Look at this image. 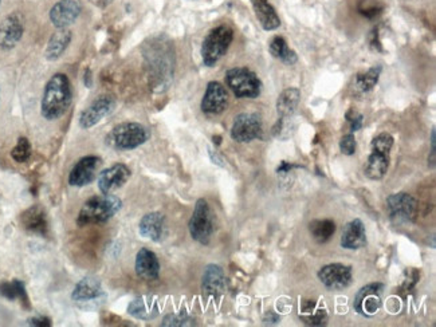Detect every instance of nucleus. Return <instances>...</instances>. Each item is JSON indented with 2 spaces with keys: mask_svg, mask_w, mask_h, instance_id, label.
I'll return each instance as SVG.
<instances>
[{
  "mask_svg": "<svg viewBox=\"0 0 436 327\" xmlns=\"http://www.w3.org/2000/svg\"><path fill=\"white\" fill-rule=\"evenodd\" d=\"M347 121H348L349 125H350V131L353 133V131H357L361 129L364 117H363L360 113L354 111V110H349L348 113H347Z\"/></svg>",
  "mask_w": 436,
  "mask_h": 327,
  "instance_id": "4c0bfd02",
  "label": "nucleus"
},
{
  "mask_svg": "<svg viewBox=\"0 0 436 327\" xmlns=\"http://www.w3.org/2000/svg\"><path fill=\"white\" fill-rule=\"evenodd\" d=\"M318 279L329 290H344L352 284L353 271L350 265L331 263L318 271Z\"/></svg>",
  "mask_w": 436,
  "mask_h": 327,
  "instance_id": "ddd939ff",
  "label": "nucleus"
},
{
  "mask_svg": "<svg viewBox=\"0 0 436 327\" xmlns=\"http://www.w3.org/2000/svg\"><path fill=\"white\" fill-rule=\"evenodd\" d=\"M234 39V31L226 24L212 28L204 38L201 44V58L208 67L217 65L226 55L230 44Z\"/></svg>",
  "mask_w": 436,
  "mask_h": 327,
  "instance_id": "423d86ee",
  "label": "nucleus"
},
{
  "mask_svg": "<svg viewBox=\"0 0 436 327\" xmlns=\"http://www.w3.org/2000/svg\"><path fill=\"white\" fill-rule=\"evenodd\" d=\"M144 58L154 88H167L174 77V46L164 37H154L144 46Z\"/></svg>",
  "mask_w": 436,
  "mask_h": 327,
  "instance_id": "f257e3e1",
  "label": "nucleus"
},
{
  "mask_svg": "<svg viewBox=\"0 0 436 327\" xmlns=\"http://www.w3.org/2000/svg\"><path fill=\"white\" fill-rule=\"evenodd\" d=\"M122 208V201L114 195L102 194L98 196L90 197L82 205L77 223L78 225L102 224L114 218Z\"/></svg>",
  "mask_w": 436,
  "mask_h": 327,
  "instance_id": "7ed1b4c3",
  "label": "nucleus"
},
{
  "mask_svg": "<svg viewBox=\"0 0 436 327\" xmlns=\"http://www.w3.org/2000/svg\"><path fill=\"white\" fill-rule=\"evenodd\" d=\"M269 48H270L271 55H273L274 58L282 61L284 65H294V64L298 61L296 51L291 50V48L287 46V42L284 41L282 37H275V38L270 42Z\"/></svg>",
  "mask_w": 436,
  "mask_h": 327,
  "instance_id": "2f4dec72",
  "label": "nucleus"
},
{
  "mask_svg": "<svg viewBox=\"0 0 436 327\" xmlns=\"http://www.w3.org/2000/svg\"><path fill=\"white\" fill-rule=\"evenodd\" d=\"M435 129H433V131H431V156L428 157V167H430L431 169L435 168Z\"/></svg>",
  "mask_w": 436,
  "mask_h": 327,
  "instance_id": "58836bf2",
  "label": "nucleus"
},
{
  "mask_svg": "<svg viewBox=\"0 0 436 327\" xmlns=\"http://www.w3.org/2000/svg\"><path fill=\"white\" fill-rule=\"evenodd\" d=\"M0 295L7 298V299H10V301L22 299L23 303L28 306V298H27V294H26V288H24V284L21 281L0 283Z\"/></svg>",
  "mask_w": 436,
  "mask_h": 327,
  "instance_id": "473e14b6",
  "label": "nucleus"
},
{
  "mask_svg": "<svg viewBox=\"0 0 436 327\" xmlns=\"http://www.w3.org/2000/svg\"><path fill=\"white\" fill-rule=\"evenodd\" d=\"M384 284L371 283L358 290L354 297V310L363 317H372L377 314L381 307V292Z\"/></svg>",
  "mask_w": 436,
  "mask_h": 327,
  "instance_id": "f8f14e48",
  "label": "nucleus"
},
{
  "mask_svg": "<svg viewBox=\"0 0 436 327\" xmlns=\"http://www.w3.org/2000/svg\"><path fill=\"white\" fill-rule=\"evenodd\" d=\"M301 101V91L298 88H290L284 90L277 101V113L282 120L293 117Z\"/></svg>",
  "mask_w": 436,
  "mask_h": 327,
  "instance_id": "c85d7f7f",
  "label": "nucleus"
},
{
  "mask_svg": "<svg viewBox=\"0 0 436 327\" xmlns=\"http://www.w3.org/2000/svg\"><path fill=\"white\" fill-rule=\"evenodd\" d=\"M104 298L105 292L102 284L100 279L94 277H85L84 279H81L75 284L71 292V299L75 303H80L81 307H87V305L91 303H101Z\"/></svg>",
  "mask_w": 436,
  "mask_h": 327,
  "instance_id": "4468645a",
  "label": "nucleus"
},
{
  "mask_svg": "<svg viewBox=\"0 0 436 327\" xmlns=\"http://www.w3.org/2000/svg\"><path fill=\"white\" fill-rule=\"evenodd\" d=\"M367 244V232L363 221L354 218L349 221L341 236V245L345 250H358Z\"/></svg>",
  "mask_w": 436,
  "mask_h": 327,
  "instance_id": "5701e85b",
  "label": "nucleus"
},
{
  "mask_svg": "<svg viewBox=\"0 0 436 327\" xmlns=\"http://www.w3.org/2000/svg\"><path fill=\"white\" fill-rule=\"evenodd\" d=\"M149 138V131L138 122H122L114 127L105 138L107 145L116 151H133Z\"/></svg>",
  "mask_w": 436,
  "mask_h": 327,
  "instance_id": "20e7f679",
  "label": "nucleus"
},
{
  "mask_svg": "<svg viewBox=\"0 0 436 327\" xmlns=\"http://www.w3.org/2000/svg\"><path fill=\"white\" fill-rule=\"evenodd\" d=\"M71 85L64 73L54 74L44 88L41 111L47 121H55L65 115L71 105Z\"/></svg>",
  "mask_w": 436,
  "mask_h": 327,
  "instance_id": "f03ea898",
  "label": "nucleus"
},
{
  "mask_svg": "<svg viewBox=\"0 0 436 327\" xmlns=\"http://www.w3.org/2000/svg\"><path fill=\"white\" fill-rule=\"evenodd\" d=\"M131 169L125 164H114L98 176V189L101 194H111L127 184Z\"/></svg>",
  "mask_w": 436,
  "mask_h": 327,
  "instance_id": "a211bd4d",
  "label": "nucleus"
},
{
  "mask_svg": "<svg viewBox=\"0 0 436 327\" xmlns=\"http://www.w3.org/2000/svg\"><path fill=\"white\" fill-rule=\"evenodd\" d=\"M73 34L69 28H58L50 38L44 55L48 61H57L65 54L66 48L71 44Z\"/></svg>",
  "mask_w": 436,
  "mask_h": 327,
  "instance_id": "393cba45",
  "label": "nucleus"
},
{
  "mask_svg": "<svg viewBox=\"0 0 436 327\" xmlns=\"http://www.w3.org/2000/svg\"><path fill=\"white\" fill-rule=\"evenodd\" d=\"M356 148H357V142H356V138L352 133H349L341 138L340 149L345 156H353L356 153Z\"/></svg>",
  "mask_w": 436,
  "mask_h": 327,
  "instance_id": "e433bc0d",
  "label": "nucleus"
},
{
  "mask_svg": "<svg viewBox=\"0 0 436 327\" xmlns=\"http://www.w3.org/2000/svg\"><path fill=\"white\" fill-rule=\"evenodd\" d=\"M228 106V93L219 82H210L201 100V110L207 115H217Z\"/></svg>",
  "mask_w": 436,
  "mask_h": 327,
  "instance_id": "f3484780",
  "label": "nucleus"
},
{
  "mask_svg": "<svg viewBox=\"0 0 436 327\" xmlns=\"http://www.w3.org/2000/svg\"><path fill=\"white\" fill-rule=\"evenodd\" d=\"M90 1H94L96 4H98V6H101V7H105L108 3H110L111 0H90Z\"/></svg>",
  "mask_w": 436,
  "mask_h": 327,
  "instance_id": "79ce46f5",
  "label": "nucleus"
},
{
  "mask_svg": "<svg viewBox=\"0 0 436 327\" xmlns=\"http://www.w3.org/2000/svg\"><path fill=\"white\" fill-rule=\"evenodd\" d=\"M28 325L39 327L51 326V321L48 318H46V317H35V318H31L28 321Z\"/></svg>",
  "mask_w": 436,
  "mask_h": 327,
  "instance_id": "ea45409f",
  "label": "nucleus"
},
{
  "mask_svg": "<svg viewBox=\"0 0 436 327\" xmlns=\"http://www.w3.org/2000/svg\"><path fill=\"white\" fill-rule=\"evenodd\" d=\"M134 270L141 279L156 281L160 275V262L153 251L148 248H141L136 255Z\"/></svg>",
  "mask_w": 436,
  "mask_h": 327,
  "instance_id": "aec40b11",
  "label": "nucleus"
},
{
  "mask_svg": "<svg viewBox=\"0 0 436 327\" xmlns=\"http://www.w3.org/2000/svg\"><path fill=\"white\" fill-rule=\"evenodd\" d=\"M31 156V144L26 137H21L11 151V157L17 162H26Z\"/></svg>",
  "mask_w": 436,
  "mask_h": 327,
  "instance_id": "72a5a7b5",
  "label": "nucleus"
},
{
  "mask_svg": "<svg viewBox=\"0 0 436 327\" xmlns=\"http://www.w3.org/2000/svg\"><path fill=\"white\" fill-rule=\"evenodd\" d=\"M24 32V19L19 12L7 15L0 22V48L4 51L12 50L21 42Z\"/></svg>",
  "mask_w": 436,
  "mask_h": 327,
  "instance_id": "dca6fc26",
  "label": "nucleus"
},
{
  "mask_svg": "<svg viewBox=\"0 0 436 327\" xmlns=\"http://www.w3.org/2000/svg\"><path fill=\"white\" fill-rule=\"evenodd\" d=\"M309 231H310L313 239L320 244H324L331 239V236L334 235L336 224L333 220H329V218L313 220L309 224Z\"/></svg>",
  "mask_w": 436,
  "mask_h": 327,
  "instance_id": "c756f323",
  "label": "nucleus"
},
{
  "mask_svg": "<svg viewBox=\"0 0 436 327\" xmlns=\"http://www.w3.org/2000/svg\"><path fill=\"white\" fill-rule=\"evenodd\" d=\"M300 318L309 326H323L327 324V310L313 299H304L300 306Z\"/></svg>",
  "mask_w": 436,
  "mask_h": 327,
  "instance_id": "bb28decb",
  "label": "nucleus"
},
{
  "mask_svg": "<svg viewBox=\"0 0 436 327\" xmlns=\"http://www.w3.org/2000/svg\"><path fill=\"white\" fill-rule=\"evenodd\" d=\"M116 108V98L110 94L97 97L80 115V127L90 129L96 127L101 120L108 117Z\"/></svg>",
  "mask_w": 436,
  "mask_h": 327,
  "instance_id": "9b49d317",
  "label": "nucleus"
},
{
  "mask_svg": "<svg viewBox=\"0 0 436 327\" xmlns=\"http://www.w3.org/2000/svg\"><path fill=\"white\" fill-rule=\"evenodd\" d=\"M393 147V137L390 133H381L373 138L372 152L365 165V176L371 180H381L390 168V153Z\"/></svg>",
  "mask_w": 436,
  "mask_h": 327,
  "instance_id": "39448f33",
  "label": "nucleus"
},
{
  "mask_svg": "<svg viewBox=\"0 0 436 327\" xmlns=\"http://www.w3.org/2000/svg\"><path fill=\"white\" fill-rule=\"evenodd\" d=\"M128 314L141 321H151L158 315V306L152 297H137L128 306Z\"/></svg>",
  "mask_w": 436,
  "mask_h": 327,
  "instance_id": "a878e982",
  "label": "nucleus"
},
{
  "mask_svg": "<svg viewBox=\"0 0 436 327\" xmlns=\"http://www.w3.org/2000/svg\"><path fill=\"white\" fill-rule=\"evenodd\" d=\"M192 319L190 315L185 312H179V314H168L164 319L161 326H192Z\"/></svg>",
  "mask_w": 436,
  "mask_h": 327,
  "instance_id": "f704fd0d",
  "label": "nucleus"
},
{
  "mask_svg": "<svg viewBox=\"0 0 436 327\" xmlns=\"http://www.w3.org/2000/svg\"><path fill=\"white\" fill-rule=\"evenodd\" d=\"M380 74H381V66L372 67V68H370V70L365 71V73L357 74V75L354 77V80H353V86H352V88H353L356 93H360V94H364V93L371 91L372 88L376 86Z\"/></svg>",
  "mask_w": 436,
  "mask_h": 327,
  "instance_id": "7c9ffc66",
  "label": "nucleus"
},
{
  "mask_svg": "<svg viewBox=\"0 0 436 327\" xmlns=\"http://www.w3.org/2000/svg\"><path fill=\"white\" fill-rule=\"evenodd\" d=\"M81 15V6L77 0H60L50 10V21L57 28H67Z\"/></svg>",
  "mask_w": 436,
  "mask_h": 327,
  "instance_id": "6ab92c4d",
  "label": "nucleus"
},
{
  "mask_svg": "<svg viewBox=\"0 0 436 327\" xmlns=\"http://www.w3.org/2000/svg\"><path fill=\"white\" fill-rule=\"evenodd\" d=\"M251 4L263 30L273 31L281 26V19L275 8L269 3V0H251Z\"/></svg>",
  "mask_w": 436,
  "mask_h": 327,
  "instance_id": "b1692460",
  "label": "nucleus"
},
{
  "mask_svg": "<svg viewBox=\"0 0 436 327\" xmlns=\"http://www.w3.org/2000/svg\"><path fill=\"white\" fill-rule=\"evenodd\" d=\"M226 84L237 98H257L262 91L261 80L246 67L230 68L226 74Z\"/></svg>",
  "mask_w": 436,
  "mask_h": 327,
  "instance_id": "0eeeda50",
  "label": "nucleus"
},
{
  "mask_svg": "<svg viewBox=\"0 0 436 327\" xmlns=\"http://www.w3.org/2000/svg\"><path fill=\"white\" fill-rule=\"evenodd\" d=\"M263 127L261 117L255 113H242L231 128V137L237 142H251L262 138Z\"/></svg>",
  "mask_w": 436,
  "mask_h": 327,
  "instance_id": "9d476101",
  "label": "nucleus"
},
{
  "mask_svg": "<svg viewBox=\"0 0 436 327\" xmlns=\"http://www.w3.org/2000/svg\"><path fill=\"white\" fill-rule=\"evenodd\" d=\"M294 168H301V165H297V164H291V162H287V161H282L281 165L277 168V174L282 175V174H287V172H291Z\"/></svg>",
  "mask_w": 436,
  "mask_h": 327,
  "instance_id": "a19ab883",
  "label": "nucleus"
},
{
  "mask_svg": "<svg viewBox=\"0 0 436 327\" xmlns=\"http://www.w3.org/2000/svg\"><path fill=\"white\" fill-rule=\"evenodd\" d=\"M188 230L192 239L207 245L214 234V218L211 208L206 198H199L195 204L194 214L190 218Z\"/></svg>",
  "mask_w": 436,
  "mask_h": 327,
  "instance_id": "6e6552de",
  "label": "nucleus"
},
{
  "mask_svg": "<svg viewBox=\"0 0 436 327\" xmlns=\"http://www.w3.org/2000/svg\"><path fill=\"white\" fill-rule=\"evenodd\" d=\"M201 288L206 294L219 297L226 291V277L218 264H208L201 278Z\"/></svg>",
  "mask_w": 436,
  "mask_h": 327,
  "instance_id": "4be33fe9",
  "label": "nucleus"
},
{
  "mask_svg": "<svg viewBox=\"0 0 436 327\" xmlns=\"http://www.w3.org/2000/svg\"><path fill=\"white\" fill-rule=\"evenodd\" d=\"M100 165L101 158L97 156H87L80 158L69 175V184L77 188H82L91 184L97 177Z\"/></svg>",
  "mask_w": 436,
  "mask_h": 327,
  "instance_id": "2eb2a0df",
  "label": "nucleus"
},
{
  "mask_svg": "<svg viewBox=\"0 0 436 327\" xmlns=\"http://www.w3.org/2000/svg\"><path fill=\"white\" fill-rule=\"evenodd\" d=\"M384 6L380 4L379 1L376 0H363L360 4H358V11L360 14H363L364 17L367 18H374L377 15L381 14Z\"/></svg>",
  "mask_w": 436,
  "mask_h": 327,
  "instance_id": "c9c22d12",
  "label": "nucleus"
},
{
  "mask_svg": "<svg viewBox=\"0 0 436 327\" xmlns=\"http://www.w3.org/2000/svg\"><path fill=\"white\" fill-rule=\"evenodd\" d=\"M387 211L394 224H410L417 215V201L406 192L394 194L387 198Z\"/></svg>",
  "mask_w": 436,
  "mask_h": 327,
  "instance_id": "1a4fd4ad",
  "label": "nucleus"
},
{
  "mask_svg": "<svg viewBox=\"0 0 436 327\" xmlns=\"http://www.w3.org/2000/svg\"><path fill=\"white\" fill-rule=\"evenodd\" d=\"M23 227L37 235H46L47 232V220L44 209L38 205L28 208L22 215Z\"/></svg>",
  "mask_w": 436,
  "mask_h": 327,
  "instance_id": "cd10ccee",
  "label": "nucleus"
},
{
  "mask_svg": "<svg viewBox=\"0 0 436 327\" xmlns=\"http://www.w3.org/2000/svg\"><path fill=\"white\" fill-rule=\"evenodd\" d=\"M0 3H1V0H0Z\"/></svg>",
  "mask_w": 436,
  "mask_h": 327,
  "instance_id": "37998d69",
  "label": "nucleus"
},
{
  "mask_svg": "<svg viewBox=\"0 0 436 327\" xmlns=\"http://www.w3.org/2000/svg\"><path fill=\"white\" fill-rule=\"evenodd\" d=\"M140 235L145 239L160 241L165 235V218L160 212H151L140 220Z\"/></svg>",
  "mask_w": 436,
  "mask_h": 327,
  "instance_id": "412c9836",
  "label": "nucleus"
}]
</instances>
